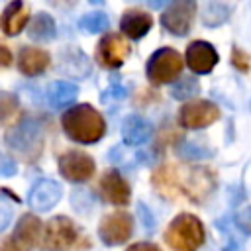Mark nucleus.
Masks as SVG:
<instances>
[{"mask_svg": "<svg viewBox=\"0 0 251 251\" xmlns=\"http://www.w3.org/2000/svg\"><path fill=\"white\" fill-rule=\"evenodd\" d=\"M61 126L67 137H71L73 141L84 143V145L100 141L106 131L104 118L90 104H78V106L69 108L61 116Z\"/></svg>", "mask_w": 251, "mask_h": 251, "instance_id": "1", "label": "nucleus"}, {"mask_svg": "<svg viewBox=\"0 0 251 251\" xmlns=\"http://www.w3.org/2000/svg\"><path fill=\"white\" fill-rule=\"evenodd\" d=\"M165 241L175 251H196L204 243V226L192 214H178L169 224Z\"/></svg>", "mask_w": 251, "mask_h": 251, "instance_id": "2", "label": "nucleus"}, {"mask_svg": "<svg viewBox=\"0 0 251 251\" xmlns=\"http://www.w3.org/2000/svg\"><path fill=\"white\" fill-rule=\"evenodd\" d=\"M182 71V57L171 49L163 47L155 51L147 61V78L153 84H165L175 80Z\"/></svg>", "mask_w": 251, "mask_h": 251, "instance_id": "3", "label": "nucleus"}, {"mask_svg": "<svg viewBox=\"0 0 251 251\" xmlns=\"http://www.w3.org/2000/svg\"><path fill=\"white\" fill-rule=\"evenodd\" d=\"M78 229L67 216H55L45 227L43 245L51 251H69L78 243Z\"/></svg>", "mask_w": 251, "mask_h": 251, "instance_id": "4", "label": "nucleus"}, {"mask_svg": "<svg viewBox=\"0 0 251 251\" xmlns=\"http://www.w3.org/2000/svg\"><path fill=\"white\" fill-rule=\"evenodd\" d=\"M41 133H43L41 124L33 118H25L8 129L4 139L10 149H14L18 153H31L35 147H39Z\"/></svg>", "mask_w": 251, "mask_h": 251, "instance_id": "5", "label": "nucleus"}, {"mask_svg": "<svg viewBox=\"0 0 251 251\" xmlns=\"http://www.w3.org/2000/svg\"><path fill=\"white\" fill-rule=\"evenodd\" d=\"M178 120L188 129H200L220 120V108L210 100H194L180 108Z\"/></svg>", "mask_w": 251, "mask_h": 251, "instance_id": "6", "label": "nucleus"}, {"mask_svg": "<svg viewBox=\"0 0 251 251\" xmlns=\"http://www.w3.org/2000/svg\"><path fill=\"white\" fill-rule=\"evenodd\" d=\"M196 14V4L192 0L173 2L161 16V24L173 35H186L192 25V18Z\"/></svg>", "mask_w": 251, "mask_h": 251, "instance_id": "7", "label": "nucleus"}, {"mask_svg": "<svg viewBox=\"0 0 251 251\" xmlns=\"http://www.w3.org/2000/svg\"><path fill=\"white\" fill-rule=\"evenodd\" d=\"M131 231H133V220L126 212L108 214L98 226V235L106 245H122L126 239L131 237Z\"/></svg>", "mask_w": 251, "mask_h": 251, "instance_id": "8", "label": "nucleus"}, {"mask_svg": "<svg viewBox=\"0 0 251 251\" xmlns=\"http://www.w3.org/2000/svg\"><path fill=\"white\" fill-rule=\"evenodd\" d=\"M94 161L80 151H69L59 159L61 175L71 182H84L94 175Z\"/></svg>", "mask_w": 251, "mask_h": 251, "instance_id": "9", "label": "nucleus"}, {"mask_svg": "<svg viewBox=\"0 0 251 251\" xmlns=\"http://www.w3.org/2000/svg\"><path fill=\"white\" fill-rule=\"evenodd\" d=\"M127 55H129V47L120 33H108L98 43V63L102 67L118 69Z\"/></svg>", "mask_w": 251, "mask_h": 251, "instance_id": "10", "label": "nucleus"}, {"mask_svg": "<svg viewBox=\"0 0 251 251\" xmlns=\"http://www.w3.org/2000/svg\"><path fill=\"white\" fill-rule=\"evenodd\" d=\"M61 194H63V190H61L59 182H55L51 178H41L31 186L27 202L35 212H47L61 200Z\"/></svg>", "mask_w": 251, "mask_h": 251, "instance_id": "11", "label": "nucleus"}, {"mask_svg": "<svg viewBox=\"0 0 251 251\" xmlns=\"http://www.w3.org/2000/svg\"><path fill=\"white\" fill-rule=\"evenodd\" d=\"M186 63L198 75L210 73L218 63V51L208 41H192L186 47Z\"/></svg>", "mask_w": 251, "mask_h": 251, "instance_id": "12", "label": "nucleus"}, {"mask_svg": "<svg viewBox=\"0 0 251 251\" xmlns=\"http://www.w3.org/2000/svg\"><path fill=\"white\" fill-rule=\"evenodd\" d=\"M100 190H102L104 198L116 206H126L129 202V186L118 171L104 173V176L100 180Z\"/></svg>", "mask_w": 251, "mask_h": 251, "instance_id": "13", "label": "nucleus"}, {"mask_svg": "<svg viewBox=\"0 0 251 251\" xmlns=\"http://www.w3.org/2000/svg\"><path fill=\"white\" fill-rule=\"evenodd\" d=\"M29 20V10L24 2H10L2 12V29L6 35H18Z\"/></svg>", "mask_w": 251, "mask_h": 251, "instance_id": "14", "label": "nucleus"}, {"mask_svg": "<svg viewBox=\"0 0 251 251\" xmlns=\"http://www.w3.org/2000/svg\"><path fill=\"white\" fill-rule=\"evenodd\" d=\"M49 65V53L37 47H24L18 55V69L27 75V76H35L41 75Z\"/></svg>", "mask_w": 251, "mask_h": 251, "instance_id": "15", "label": "nucleus"}, {"mask_svg": "<svg viewBox=\"0 0 251 251\" xmlns=\"http://www.w3.org/2000/svg\"><path fill=\"white\" fill-rule=\"evenodd\" d=\"M153 133V126L141 116H127L122 124V137L127 145H143Z\"/></svg>", "mask_w": 251, "mask_h": 251, "instance_id": "16", "label": "nucleus"}, {"mask_svg": "<svg viewBox=\"0 0 251 251\" xmlns=\"http://www.w3.org/2000/svg\"><path fill=\"white\" fill-rule=\"evenodd\" d=\"M39 235H41V222H39V218H35L31 214L22 216L20 222L16 224V229H14V241H18L20 247L29 249V247L37 245Z\"/></svg>", "mask_w": 251, "mask_h": 251, "instance_id": "17", "label": "nucleus"}, {"mask_svg": "<svg viewBox=\"0 0 251 251\" xmlns=\"http://www.w3.org/2000/svg\"><path fill=\"white\" fill-rule=\"evenodd\" d=\"M151 25H153L151 16L147 12H141V10H127L120 22L122 31L131 39H141L151 29Z\"/></svg>", "mask_w": 251, "mask_h": 251, "instance_id": "18", "label": "nucleus"}, {"mask_svg": "<svg viewBox=\"0 0 251 251\" xmlns=\"http://www.w3.org/2000/svg\"><path fill=\"white\" fill-rule=\"evenodd\" d=\"M27 33L33 41H39V43H45V41H51L57 33V27H55V20L47 14V12H39L31 18L29 25H27Z\"/></svg>", "mask_w": 251, "mask_h": 251, "instance_id": "19", "label": "nucleus"}, {"mask_svg": "<svg viewBox=\"0 0 251 251\" xmlns=\"http://www.w3.org/2000/svg\"><path fill=\"white\" fill-rule=\"evenodd\" d=\"M59 71L69 75L71 73V67L73 69V76H84L88 71H90V63H88V57L80 51V49H67L59 55Z\"/></svg>", "mask_w": 251, "mask_h": 251, "instance_id": "20", "label": "nucleus"}, {"mask_svg": "<svg viewBox=\"0 0 251 251\" xmlns=\"http://www.w3.org/2000/svg\"><path fill=\"white\" fill-rule=\"evenodd\" d=\"M78 94V86L73 84V82H67V80H57L49 86V102L53 108H65L69 106Z\"/></svg>", "mask_w": 251, "mask_h": 251, "instance_id": "21", "label": "nucleus"}, {"mask_svg": "<svg viewBox=\"0 0 251 251\" xmlns=\"http://www.w3.org/2000/svg\"><path fill=\"white\" fill-rule=\"evenodd\" d=\"M229 12H231V8H229L227 4H222V2H210V4H206V8H204L202 22H204V25H208V27L222 25V24L227 22Z\"/></svg>", "mask_w": 251, "mask_h": 251, "instance_id": "22", "label": "nucleus"}, {"mask_svg": "<svg viewBox=\"0 0 251 251\" xmlns=\"http://www.w3.org/2000/svg\"><path fill=\"white\" fill-rule=\"evenodd\" d=\"M78 27L86 33H100L110 27V18L104 12H92L78 20Z\"/></svg>", "mask_w": 251, "mask_h": 251, "instance_id": "23", "label": "nucleus"}, {"mask_svg": "<svg viewBox=\"0 0 251 251\" xmlns=\"http://www.w3.org/2000/svg\"><path fill=\"white\" fill-rule=\"evenodd\" d=\"M198 90H200L198 80L192 78V76H184V78H180V80H176V82L173 84L171 96H173L175 100H186V98L198 94Z\"/></svg>", "mask_w": 251, "mask_h": 251, "instance_id": "24", "label": "nucleus"}, {"mask_svg": "<svg viewBox=\"0 0 251 251\" xmlns=\"http://www.w3.org/2000/svg\"><path fill=\"white\" fill-rule=\"evenodd\" d=\"M18 108H20V102H18L16 94L0 92V124L10 122V120L16 116Z\"/></svg>", "mask_w": 251, "mask_h": 251, "instance_id": "25", "label": "nucleus"}, {"mask_svg": "<svg viewBox=\"0 0 251 251\" xmlns=\"http://www.w3.org/2000/svg\"><path fill=\"white\" fill-rule=\"evenodd\" d=\"M178 153L188 157V159H200V157H208L210 149H206L204 145H200L196 141H186L182 147H178Z\"/></svg>", "mask_w": 251, "mask_h": 251, "instance_id": "26", "label": "nucleus"}, {"mask_svg": "<svg viewBox=\"0 0 251 251\" xmlns=\"http://www.w3.org/2000/svg\"><path fill=\"white\" fill-rule=\"evenodd\" d=\"M235 226H237L243 233L251 235V206H245V208H241V210L235 214Z\"/></svg>", "mask_w": 251, "mask_h": 251, "instance_id": "27", "label": "nucleus"}, {"mask_svg": "<svg viewBox=\"0 0 251 251\" xmlns=\"http://www.w3.org/2000/svg\"><path fill=\"white\" fill-rule=\"evenodd\" d=\"M18 171V165L12 157L0 153V176H14Z\"/></svg>", "mask_w": 251, "mask_h": 251, "instance_id": "28", "label": "nucleus"}, {"mask_svg": "<svg viewBox=\"0 0 251 251\" xmlns=\"http://www.w3.org/2000/svg\"><path fill=\"white\" fill-rule=\"evenodd\" d=\"M231 63H233V67L239 69V71H247V69H249V57H247V53H243L239 47H233V51H231Z\"/></svg>", "mask_w": 251, "mask_h": 251, "instance_id": "29", "label": "nucleus"}, {"mask_svg": "<svg viewBox=\"0 0 251 251\" xmlns=\"http://www.w3.org/2000/svg\"><path fill=\"white\" fill-rule=\"evenodd\" d=\"M10 220H12V204L0 196V231L8 227Z\"/></svg>", "mask_w": 251, "mask_h": 251, "instance_id": "30", "label": "nucleus"}, {"mask_svg": "<svg viewBox=\"0 0 251 251\" xmlns=\"http://www.w3.org/2000/svg\"><path fill=\"white\" fill-rule=\"evenodd\" d=\"M139 216H143V224H145V227H147V229H151V227L155 226L153 216L149 214V210H147V206H145V204H139Z\"/></svg>", "mask_w": 251, "mask_h": 251, "instance_id": "31", "label": "nucleus"}, {"mask_svg": "<svg viewBox=\"0 0 251 251\" xmlns=\"http://www.w3.org/2000/svg\"><path fill=\"white\" fill-rule=\"evenodd\" d=\"M10 63H12V53H10V49H8L6 45H0V69L8 67Z\"/></svg>", "mask_w": 251, "mask_h": 251, "instance_id": "32", "label": "nucleus"}, {"mask_svg": "<svg viewBox=\"0 0 251 251\" xmlns=\"http://www.w3.org/2000/svg\"><path fill=\"white\" fill-rule=\"evenodd\" d=\"M127 251H161V249H159L157 245H153V243L143 241V243H135V245L127 247Z\"/></svg>", "mask_w": 251, "mask_h": 251, "instance_id": "33", "label": "nucleus"}]
</instances>
